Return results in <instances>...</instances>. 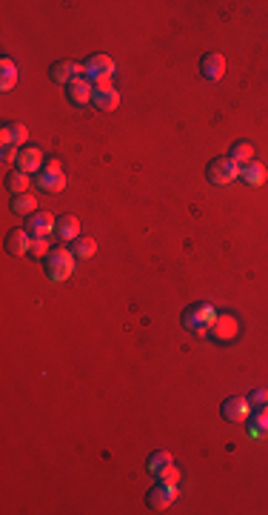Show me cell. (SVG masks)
Wrapping results in <instances>:
<instances>
[{
  "label": "cell",
  "mask_w": 268,
  "mask_h": 515,
  "mask_svg": "<svg viewBox=\"0 0 268 515\" xmlns=\"http://www.w3.org/2000/svg\"><path fill=\"white\" fill-rule=\"evenodd\" d=\"M43 266H46L49 281L63 283L75 272V255H71V250H63V246L60 250H49V255L43 258Z\"/></svg>",
  "instance_id": "6da1fadb"
},
{
  "label": "cell",
  "mask_w": 268,
  "mask_h": 515,
  "mask_svg": "<svg viewBox=\"0 0 268 515\" xmlns=\"http://www.w3.org/2000/svg\"><path fill=\"white\" fill-rule=\"evenodd\" d=\"M114 75V61L109 55H92L83 63V78L92 86H112Z\"/></svg>",
  "instance_id": "7a4b0ae2"
},
{
  "label": "cell",
  "mask_w": 268,
  "mask_h": 515,
  "mask_svg": "<svg viewBox=\"0 0 268 515\" xmlns=\"http://www.w3.org/2000/svg\"><path fill=\"white\" fill-rule=\"evenodd\" d=\"M217 309H214L211 304H191V307H186V312H183V327L188 329V332H197V335H203V332H208V327L217 321Z\"/></svg>",
  "instance_id": "3957f363"
},
{
  "label": "cell",
  "mask_w": 268,
  "mask_h": 515,
  "mask_svg": "<svg viewBox=\"0 0 268 515\" xmlns=\"http://www.w3.org/2000/svg\"><path fill=\"white\" fill-rule=\"evenodd\" d=\"M206 177H208V184H214V186H226V184H231V181H237V177H240V166L231 161L228 155L226 157H214V161L206 166Z\"/></svg>",
  "instance_id": "277c9868"
},
{
  "label": "cell",
  "mask_w": 268,
  "mask_h": 515,
  "mask_svg": "<svg viewBox=\"0 0 268 515\" xmlns=\"http://www.w3.org/2000/svg\"><path fill=\"white\" fill-rule=\"evenodd\" d=\"M174 498H177V487H174V484H166V481H157V484L149 487V492H146V504H149L154 512L169 509Z\"/></svg>",
  "instance_id": "5b68a950"
},
{
  "label": "cell",
  "mask_w": 268,
  "mask_h": 515,
  "mask_svg": "<svg viewBox=\"0 0 268 515\" xmlns=\"http://www.w3.org/2000/svg\"><path fill=\"white\" fill-rule=\"evenodd\" d=\"M220 415L231 424H243V421L252 418V404H248V398H237V395L226 398L223 406H220Z\"/></svg>",
  "instance_id": "8992f818"
},
{
  "label": "cell",
  "mask_w": 268,
  "mask_h": 515,
  "mask_svg": "<svg viewBox=\"0 0 268 515\" xmlns=\"http://www.w3.org/2000/svg\"><path fill=\"white\" fill-rule=\"evenodd\" d=\"M38 189H43V192H63L66 189V175H63V169L58 166V164H49V166H43L40 172H38Z\"/></svg>",
  "instance_id": "52a82bcc"
},
{
  "label": "cell",
  "mask_w": 268,
  "mask_h": 515,
  "mask_svg": "<svg viewBox=\"0 0 268 515\" xmlns=\"http://www.w3.org/2000/svg\"><path fill=\"white\" fill-rule=\"evenodd\" d=\"M23 229L32 238H49V235H55V218H51L49 212H32Z\"/></svg>",
  "instance_id": "ba28073f"
},
{
  "label": "cell",
  "mask_w": 268,
  "mask_h": 515,
  "mask_svg": "<svg viewBox=\"0 0 268 515\" xmlns=\"http://www.w3.org/2000/svg\"><path fill=\"white\" fill-rule=\"evenodd\" d=\"M208 332H211L214 341H234L237 332H240L237 318H234V315H217V321L208 327Z\"/></svg>",
  "instance_id": "9c48e42d"
},
{
  "label": "cell",
  "mask_w": 268,
  "mask_h": 515,
  "mask_svg": "<svg viewBox=\"0 0 268 515\" xmlns=\"http://www.w3.org/2000/svg\"><path fill=\"white\" fill-rule=\"evenodd\" d=\"M49 78L55 80V83L69 86L71 80L83 78V66H80V63H71V61H58V63H51V69H49Z\"/></svg>",
  "instance_id": "30bf717a"
},
{
  "label": "cell",
  "mask_w": 268,
  "mask_h": 515,
  "mask_svg": "<svg viewBox=\"0 0 268 515\" xmlns=\"http://www.w3.org/2000/svg\"><path fill=\"white\" fill-rule=\"evenodd\" d=\"M200 75H203L208 83L220 80V78L226 75V58L220 55V52H208V55H203V61H200Z\"/></svg>",
  "instance_id": "8fae6325"
},
{
  "label": "cell",
  "mask_w": 268,
  "mask_h": 515,
  "mask_svg": "<svg viewBox=\"0 0 268 515\" xmlns=\"http://www.w3.org/2000/svg\"><path fill=\"white\" fill-rule=\"evenodd\" d=\"M92 106L100 112H114L117 106H120V95H117V89L112 86H95V92H92Z\"/></svg>",
  "instance_id": "7c38bea8"
},
{
  "label": "cell",
  "mask_w": 268,
  "mask_h": 515,
  "mask_svg": "<svg viewBox=\"0 0 268 515\" xmlns=\"http://www.w3.org/2000/svg\"><path fill=\"white\" fill-rule=\"evenodd\" d=\"M6 252L14 258H23L26 252H32V235L26 229H12L6 235Z\"/></svg>",
  "instance_id": "4fadbf2b"
},
{
  "label": "cell",
  "mask_w": 268,
  "mask_h": 515,
  "mask_svg": "<svg viewBox=\"0 0 268 515\" xmlns=\"http://www.w3.org/2000/svg\"><path fill=\"white\" fill-rule=\"evenodd\" d=\"M26 138H29V132H26V127L23 123H3V129H0V146H17L21 149L23 144H26Z\"/></svg>",
  "instance_id": "5bb4252c"
},
{
  "label": "cell",
  "mask_w": 268,
  "mask_h": 515,
  "mask_svg": "<svg viewBox=\"0 0 268 515\" xmlns=\"http://www.w3.org/2000/svg\"><path fill=\"white\" fill-rule=\"evenodd\" d=\"M92 92H95V86L88 83L86 78H77V80H71V83L66 86V95H69V100L75 103V106L92 103Z\"/></svg>",
  "instance_id": "9a60e30c"
},
{
  "label": "cell",
  "mask_w": 268,
  "mask_h": 515,
  "mask_svg": "<svg viewBox=\"0 0 268 515\" xmlns=\"http://www.w3.org/2000/svg\"><path fill=\"white\" fill-rule=\"evenodd\" d=\"M17 169L23 172H40L43 166V152L38 146H21V152H17Z\"/></svg>",
  "instance_id": "2e32d148"
},
{
  "label": "cell",
  "mask_w": 268,
  "mask_h": 515,
  "mask_svg": "<svg viewBox=\"0 0 268 515\" xmlns=\"http://www.w3.org/2000/svg\"><path fill=\"white\" fill-rule=\"evenodd\" d=\"M55 235H58L60 241H75V238H80V221H77L75 215H60V218H55Z\"/></svg>",
  "instance_id": "e0dca14e"
},
{
  "label": "cell",
  "mask_w": 268,
  "mask_h": 515,
  "mask_svg": "<svg viewBox=\"0 0 268 515\" xmlns=\"http://www.w3.org/2000/svg\"><path fill=\"white\" fill-rule=\"evenodd\" d=\"M228 157H231V161H234L237 166H245V164L254 161V146L248 144V140H234V144H231Z\"/></svg>",
  "instance_id": "ac0fdd59"
},
{
  "label": "cell",
  "mask_w": 268,
  "mask_h": 515,
  "mask_svg": "<svg viewBox=\"0 0 268 515\" xmlns=\"http://www.w3.org/2000/svg\"><path fill=\"white\" fill-rule=\"evenodd\" d=\"M6 189L12 192V195H23L26 189H29V172H23V169H12V172H6Z\"/></svg>",
  "instance_id": "d6986e66"
},
{
  "label": "cell",
  "mask_w": 268,
  "mask_h": 515,
  "mask_svg": "<svg viewBox=\"0 0 268 515\" xmlns=\"http://www.w3.org/2000/svg\"><path fill=\"white\" fill-rule=\"evenodd\" d=\"M240 177H243L248 186H263V181H265V166L257 164V161H252V164L240 166Z\"/></svg>",
  "instance_id": "ffe728a7"
},
{
  "label": "cell",
  "mask_w": 268,
  "mask_h": 515,
  "mask_svg": "<svg viewBox=\"0 0 268 515\" xmlns=\"http://www.w3.org/2000/svg\"><path fill=\"white\" fill-rule=\"evenodd\" d=\"M12 212L14 215H32V212H38V201H34V195L23 192V195H14L12 198Z\"/></svg>",
  "instance_id": "44dd1931"
},
{
  "label": "cell",
  "mask_w": 268,
  "mask_h": 515,
  "mask_svg": "<svg viewBox=\"0 0 268 515\" xmlns=\"http://www.w3.org/2000/svg\"><path fill=\"white\" fill-rule=\"evenodd\" d=\"M95 252H97L95 238L80 235V238L71 241V255H75V258H95Z\"/></svg>",
  "instance_id": "7402d4cb"
},
{
  "label": "cell",
  "mask_w": 268,
  "mask_h": 515,
  "mask_svg": "<svg viewBox=\"0 0 268 515\" xmlns=\"http://www.w3.org/2000/svg\"><path fill=\"white\" fill-rule=\"evenodd\" d=\"M252 435H268V404L265 406H254L252 410Z\"/></svg>",
  "instance_id": "603a6c76"
},
{
  "label": "cell",
  "mask_w": 268,
  "mask_h": 515,
  "mask_svg": "<svg viewBox=\"0 0 268 515\" xmlns=\"http://www.w3.org/2000/svg\"><path fill=\"white\" fill-rule=\"evenodd\" d=\"M169 464H174V458H171V452H166V450H157V452H151V455L146 458V470H149L151 475H157L160 470H166Z\"/></svg>",
  "instance_id": "cb8c5ba5"
},
{
  "label": "cell",
  "mask_w": 268,
  "mask_h": 515,
  "mask_svg": "<svg viewBox=\"0 0 268 515\" xmlns=\"http://www.w3.org/2000/svg\"><path fill=\"white\" fill-rule=\"evenodd\" d=\"M0 72H3V78H0V89L9 92V89L14 86V80H17V66L9 58H3V61H0Z\"/></svg>",
  "instance_id": "d4e9b609"
},
{
  "label": "cell",
  "mask_w": 268,
  "mask_h": 515,
  "mask_svg": "<svg viewBox=\"0 0 268 515\" xmlns=\"http://www.w3.org/2000/svg\"><path fill=\"white\" fill-rule=\"evenodd\" d=\"M157 481H166V484H174V487H177V484H180V470H177L174 464H169L166 470L157 472Z\"/></svg>",
  "instance_id": "484cf974"
},
{
  "label": "cell",
  "mask_w": 268,
  "mask_h": 515,
  "mask_svg": "<svg viewBox=\"0 0 268 515\" xmlns=\"http://www.w3.org/2000/svg\"><path fill=\"white\" fill-rule=\"evenodd\" d=\"M245 398H248V404H252V410L254 406H265L268 404V389H252Z\"/></svg>",
  "instance_id": "4316f807"
},
{
  "label": "cell",
  "mask_w": 268,
  "mask_h": 515,
  "mask_svg": "<svg viewBox=\"0 0 268 515\" xmlns=\"http://www.w3.org/2000/svg\"><path fill=\"white\" fill-rule=\"evenodd\" d=\"M32 255H34V258H46V255H49L46 238H32Z\"/></svg>",
  "instance_id": "83f0119b"
},
{
  "label": "cell",
  "mask_w": 268,
  "mask_h": 515,
  "mask_svg": "<svg viewBox=\"0 0 268 515\" xmlns=\"http://www.w3.org/2000/svg\"><path fill=\"white\" fill-rule=\"evenodd\" d=\"M17 152H21L17 146H6V149H3V164H12V161H17Z\"/></svg>",
  "instance_id": "f1b7e54d"
}]
</instances>
